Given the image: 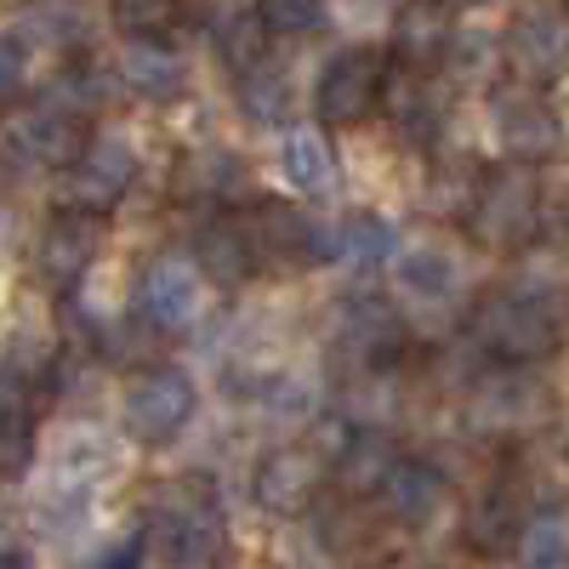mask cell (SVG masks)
I'll return each instance as SVG.
<instances>
[{
  "instance_id": "cell-1",
  "label": "cell",
  "mask_w": 569,
  "mask_h": 569,
  "mask_svg": "<svg viewBox=\"0 0 569 569\" xmlns=\"http://www.w3.org/2000/svg\"><path fill=\"white\" fill-rule=\"evenodd\" d=\"M149 541L177 563V569H206L228 547L222 507L206 485H160L149 501Z\"/></svg>"
},
{
  "instance_id": "cell-2",
  "label": "cell",
  "mask_w": 569,
  "mask_h": 569,
  "mask_svg": "<svg viewBox=\"0 0 569 569\" xmlns=\"http://www.w3.org/2000/svg\"><path fill=\"white\" fill-rule=\"evenodd\" d=\"M472 330H479V342L507 365H530V359L552 353L558 337H563L558 313L530 291H496L479 313H472Z\"/></svg>"
},
{
  "instance_id": "cell-3",
  "label": "cell",
  "mask_w": 569,
  "mask_h": 569,
  "mask_svg": "<svg viewBox=\"0 0 569 569\" xmlns=\"http://www.w3.org/2000/svg\"><path fill=\"white\" fill-rule=\"evenodd\" d=\"M120 416H126V433L137 445H166L177 439L188 416H194V382H188V370L177 365H142L126 393H120Z\"/></svg>"
},
{
  "instance_id": "cell-4",
  "label": "cell",
  "mask_w": 569,
  "mask_h": 569,
  "mask_svg": "<svg viewBox=\"0 0 569 569\" xmlns=\"http://www.w3.org/2000/svg\"><path fill=\"white\" fill-rule=\"evenodd\" d=\"M382 86H388V63H382V52H370V46H353V52L330 58L319 69V86H313L319 126H330V131L359 126L376 103H382Z\"/></svg>"
},
{
  "instance_id": "cell-5",
  "label": "cell",
  "mask_w": 569,
  "mask_h": 569,
  "mask_svg": "<svg viewBox=\"0 0 569 569\" xmlns=\"http://www.w3.org/2000/svg\"><path fill=\"white\" fill-rule=\"evenodd\" d=\"M472 233L490 246H525L536 233V217H541V188L530 177V166H496L479 194H472Z\"/></svg>"
},
{
  "instance_id": "cell-6",
  "label": "cell",
  "mask_w": 569,
  "mask_h": 569,
  "mask_svg": "<svg viewBox=\"0 0 569 569\" xmlns=\"http://www.w3.org/2000/svg\"><path fill=\"white\" fill-rule=\"evenodd\" d=\"M131 149L120 137H86V149L69 160V200L86 217H103L120 206V194L131 188Z\"/></svg>"
},
{
  "instance_id": "cell-7",
  "label": "cell",
  "mask_w": 569,
  "mask_h": 569,
  "mask_svg": "<svg viewBox=\"0 0 569 569\" xmlns=\"http://www.w3.org/2000/svg\"><path fill=\"white\" fill-rule=\"evenodd\" d=\"M98 251H103V217L63 211L40 233V279L52 284V291H74L91 273V262H98Z\"/></svg>"
},
{
  "instance_id": "cell-8",
  "label": "cell",
  "mask_w": 569,
  "mask_h": 569,
  "mask_svg": "<svg viewBox=\"0 0 569 569\" xmlns=\"http://www.w3.org/2000/svg\"><path fill=\"white\" fill-rule=\"evenodd\" d=\"M137 313L154 330H188L200 319V273L188 257H160L137 279Z\"/></svg>"
},
{
  "instance_id": "cell-9",
  "label": "cell",
  "mask_w": 569,
  "mask_h": 569,
  "mask_svg": "<svg viewBox=\"0 0 569 569\" xmlns=\"http://www.w3.org/2000/svg\"><path fill=\"white\" fill-rule=\"evenodd\" d=\"M251 490H257V507L262 512L291 518V512L313 507V496L325 490V461L313 450H302V445H279L273 456H262Z\"/></svg>"
},
{
  "instance_id": "cell-10",
  "label": "cell",
  "mask_w": 569,
  "mask_h": 569,
  "mask_svg": "<svg viewBox=\"0 0 569 569\" xmlns=\"http://www.w3.org/2000/svg\"><path fill=\"white\" fill-rule=\"evenodd\" d=\"M7 149L23 160V166H40V171H69V160L86 149V131L74 126L69 109H29L7 126Z\"/></svg>"
},
{
  "instance_id": "cell-11",
  "label": "cell",
  "mask_w": 569,
  "mask_h": 569,
  "mask_svg": "<svg viewBox=\"0 0 569 569\" xmlns=\"http://www.w3.org/2000/svg\"><path fill=\"white\" fill-rule=\"evenodd\" d=\"M251 233V251L257 262H284V268H308L319 257V228L297 211V206H279V200H257L251 217H240Z\"/></svg>"
},
{
  "instance_id": "cell-12",
  "label": "cell",
  "mask_w": 569,
  "mask_h": 569,
  "mask_svg": "<svg viewBox=\"0 0 569 569\" xmlns=\"http://www.w3.org/2000/svg\"><path fill=\"white\" fill-rule=\"evenodd\" d=\"M507 52L530 80H558L569 69V12L558 7H530L507 29Z\"/></svg>"
},
{
  "instance_id": "cell-13",
  "label": "cell",
  "mask_w": 569,
  "mask_h": 569,
  "mask_svg": "<svg viewBox=\"0 0 569 569\" xmlns=\"http://www.w3.org/2000/svg\"><path fill=\"white\" fill-rule=\"evenodd\" d=\"M490 120H496V137L501 149L518 154V160H541L552 142H558V114L547 109L541 91H496L490 98Z\"/></svg>"
},
{
  "instance_id": "cell-14",
  "label": "cell",
  "mask_w": 569,
  "mask_h": 569,
  "mask_svg": "<svg viewBox=\"0 0 569 569\" xmlns=\"http://www.w3.org/2000/svg\"><path fill=\"white\" fill-rule=\"evenodd\" d=\"M194 273L233 291V284H246L257 273V251H251V233L240 217H217L194 233Z\"/></svg>"
},
{
  "instance_id": "cell-15",
  "label": "cell",
  "mask_w": 569,
  "mask_h": 569,
  "mask_svg": "<svg viewBox=\"0 0 569 569\" xmlns=\"http://www.w3.org/2000/svg\"><path fill=\"white\" fill-rule=\"evenodd\" d=\"M450 46H456V34H450V12L439 7V0H416V7L399 12V23H393V58L405 69L427 74L439 58H450Z\"/></svg>"
},
{
  "instance_id": "cell-16",
  "label": "cell",
  "mask_w": 569,
  "mask_h": 569,
  "mask_svg": "<svg viewBox=\"0 0 569 569\" xmlns=\"http://www.w3.org/2000/svg\"><path fill=\"white\" fill-rule=\"evenodd\" d=\"M376 490H382V507L399 525H427V518L445 507V472L433 461H393L388 479Z\"/></svg>"
},
{
  "instance_id": "cell-17",
  "label": "cell",
  "mask_w": 569,
  "mask_h": 569,
  "mask_svg": "<svg viewBox=\"0 0 569 569\" xmlns=\"http://www.w3.org/2000/svg\"><path fill=\"white\" fill-rule=\"evenodd\" d=\"M120 74H126V86L137 91V98H149V103H166V98L182 91V58L154 34H131L126 40Z\"/></svg>"
},
{
  "instance_id": "cell-18",
  "label": "cell",
  "mask_w": 569,
  "mask_h": 569,
  "mask_svg": "<svg viewBox=\"0 0 569 569\" xmlns=\"http://www.w3.org/2000/svg\"><path fill=\"white\" fill-rule=\"evenodd\" d=\"M337 257V262H348V268H370V262H382L388 251H393V228L382 222V217H370V211H359V217H342L330 233H319V257Z\"/></svg>"
},
{
  "instance_id": "cell-19",
  "label": "cell",
  "mask_w": 569,
  "mask_h": 569,
  "mask_svg": "<svg viewBox=\"0 0 569 569\" xmlns=\"http://www.w3.org/2000/svg\"><path fill=\"white\" fill-rule=\"evenodd\" d=\"M279 171H284V182H291V188H302V194H325V188L337 182V160H330L325 131H284Z\"/></svg>"
},
{
  "instance_id": "cell-20",
  "label": "cell",
  "mask_w": 569,
  "mask_h": 569,
  "mask_svg": "<svg viewBox=\"0 0 569 569\" xmlns=\"http://www.w3.org/2000/svg\"><path fill=\"white\" fill-rule=\"evenodd\" d=\"M342 325H348L353 353H365V359H388L405 342V325H399V313L382 297H353L348 313H342Z\"/></svg>"
},
{
  "instance_id": "cell-21",
  "label": "cell",
  "mask_w": 569,
  "mask_h": 569,
  "mask_svg": "<svg viewBox=\"0 0 569 569\" xmlns=\"http://www.w3.org/2000/svg\"><path fill=\"white\" fill-rule=\"evenodd\" d=\"M518 530H525V512H518V496L507 485H490L479 496V507L467 512V536L479 552H507V541H518Z\"/></svg>"
},
{
  "instance_id": "cell-22",
  "label": "cell",
  "mask_w": 569,
  "mask_h": 569,
  "mask_svg": "<svg viewBox=\"0 0 569 569\" xmlns=\"http://www.w3.org/2000/svg\"><path fill=\"white\" fill-rule=\"evenodd\" d=\"M393 273H399V291L405 297H416V302H445V297H456V262H450V251H439V246H416V251H405L399 262H393Z\"/></svg>"
},
{
  "instance_id": "cell-23",
  "label": "cell",
  "mask_w": 569,
  "mask_h": 569,
  "mask_svg": "<svg viewBox=\"0 0 569 569\" xmlns=\"http://www.w3.org/2000/svg\"><path fill=\"white\" fill-rule=\"evenodd\" d=\"M393 461H399V456H393V445H388L382 433H359V439L337 456V467H330V472H337V485H342V490L365 496V490H376V485L388 479V467H393Z\"/></svg>"
},
{
  "instance_id": "cell-24",
  "label": "cell",
  "mask_w": 569,
  "mask_h": 569,
  "mask_svg": "<svg viewBox=\"0 0 569 569\" xmlns=\"http://www.w3.org/2000/svg\"><path fill=\"white\" fill-rule=\"evenodd\" d=\"M240 80V109L257 120V126H279L284 109H291V86H284V74H273L268 63H251L246 74H233Z\"/></svg>"
},
{
  "instance_id": "cell-25",
  "label": "cell",
  "mask_w": 569,
  "mask_h": 569,
  "mask_svg": "<svg viewBox=\"0 0 569 569\" xmlns=\"http://www.w3.org/2000/svg\"><path fill=\"white\" fill-rule=\"evenodd\" d=\"M34 456V416L18 393L0 399V472H23Z\"/></svg>"
},
{
  "instance_id": "cell-26",
  "label": "cell",
  "mask_w": 569,
  "mask_h": 569,
  "mask_svg": "<svg viewBox=\"0 0 569 569\" xmlns=\"http://www.w3.org/2000/svg\"><path fill=\"white\" fill-rule=\"evenodd\" d=\"M262 34H279V40H302L325 23V0H257V12Z\"/></svg>"
},
{
  "instance_id": "cell-27",
  "label": "cell",
  "mask_w": 569,
  "mask_h": 569,
  "mask_svg": "<svg viewBox=\"0 0 569 569\" xmlns=\"http://www.w3.org/2000/svg\"><path fill=\"white\" fill-rule=\"evenodd\" d=\"M518 552H525V569H569V525L541 518V525L518 536Z\"/></svg>"
},
{
  "instance_id": "cell-28",
  "label": "cell",
  "mask_w": 569,
  "mask_h": 569,
  "mask_svg": "<svg viewBox=\"0 0 569 569\" xmlns=\"http://www.w3.org/2000/svg\"><path fill=\"white\" fill-rule=\"evenodd\" d=\"M262 46H268V34H262L257 18H233V23H222V63H228L233 74H246L251 63H262Z\"/></svg>"
},
{
  "instance_id": "cell-29",
  "label": "cell",
  "mask_w": 569,
  "mask_h": 569,
  "mask_svg": "<svg viewBox=\"0 0 569 569\" xmlns=\"http://www.w3.org/2000/svg\"><path fill=\"white\" fill-rule=\"evenodd\" d=\"M114 12L131 34H160L177 12V0H114Z\"/></svg>"
},
{
  "instance_id": "cell-30",
  "label": "cell",
  "mask_w": 569,
  "mask_h": 569,
  "mask_svg": "<svg viewBox=\"0 0 569 569\" xmlns=\"http://www.w3.org/2000/svg\"><path fill=\"white\" fill-rule=\"evenodd\" d=\"M194 166H200V177H194V182H206L211 194H233V188L246 182L240 154H228V149H217V154H206V160H194Z\"/></svg>"
},
{
  "instance_id": "cell-31",
  "label": "cell",
  "mask_w": 569,
  "mask_h": 569,
  "mask_svg": "<svg viewBox=\"0 0 569 569\" xmlns=\"http://www.w3.org/2000/svg\"><path fill=\"white\" fill-rule=\"evenodd\" d=\"M23 91V46L12 34H0V103Z\"/></svg>"
},
{
  "instance_id": "cell-32",
  "label": "cell",
  "mask_w": 569,
  "mask_h": 569,
  "mask_svg": "<svg viewBox=\"0 0 569 569\" xmlns=\"http://www.w3.org/2000/svg\"><path fill=\"white\" fill-rule=\"evenodd\" d=\"M98 569H142V541H126V547H109L98 558Z\"/></svg>"
},
{
  "instance_id": "cell-33",
  "label": "cell",
  "mask_w": 569,
  "mask_h": 569,
  "mask_svg": "<svg viewBox=\"0 0 569 569\" xmlns=\"http://www.w3.org/2000/svg\"><path fill=\"white\" fill-rule=\"evenodd\" d=\"M0 569H34L29 552H12V547H0Z\"/></svg>"
},
{
  "instance_id": "cell-34",
  "label": "cell",
  "mask_w": 569,
  "mask_h": 569,
  "mask_svg": "<svg viewBox=\"0 0 569 569\" xmlns=\"http://www.w3.org/2000/svg\"><path fill=\"white\" fill-rule=\"evenodd\" d=\"M445 12H472V7H485V0H439Z\"/></svg>"
},
{
  "instance_id": "cell-35",
  "label": "cell",
  "mask_w": 569,
  "mask_h": 569,
  "mask_svg": "<svg viewBox=\"0 0 569 569\" xmlns=\"http://www.w3.org/2000/svg\"><path fill=\"white\" fill-rule=\"evenodd\" d=\"M0 547H7V501H0Z\"/></svg>"
}]
</instances>
